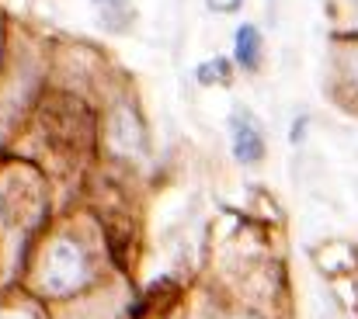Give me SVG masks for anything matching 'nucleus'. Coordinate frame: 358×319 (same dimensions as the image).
<instances>
[{
  "label": "nucleus",
  "mask_w": 358,
  "mask_h": 319,
  "mask_svg": "<svg viewBox=\"0 0 358 319\" xmlns=\"http://www.w3.org/2000/svg\"><path fill=\"white\" fill-rule=\"evenodd\" d=\"M209 7L213 10H237L240 0H209Z\"/></svg>",
  "instance_id": "obj_4"
},
{
  "label": "nucleus",
  "mask_w": 358,
  "mask_h": 319,
  "mask_svg": "<svg viewBox=\"0 0 358 319\" xmlns=\"http://www.w3.org/2000/svg\"><path fill=\"white\" fill-rule=\"evenodd\" d=\"M195 80L199 84H223L230 80V59H209L195 70Z\"/></svg>",
  "instance_id": "obj_3"
},
{
  "label": "nucleus",
  "mask_w": 358,
  "mask_h": 319,
  "mask_svg": "<svg viewBox=\"0 0 358 319\" xmlns=\"http://www.w3.org/2000/svg\"><path fill=\"white\" fill-rule=\"evenodd\" d=\"M237 63L243 70H254L261 63V31L254 24H243L237 31Z\"/></svg>",
  "instance_id": "obj_2"
},
{
  "label": "nucleus",
  "mask_w": 358,
  "mask_h": 319,
  "mask_svg": "<svg viewBox=\"0 0 358 319\" xmlns=\"http://www.w3.org/2000/svg\"><path fill=\"white\" fill-rule=\"evenodd\" d=\"M230 139H234V153L240 163H257L264 156V139L261 128L254 125V118H247L243 111H237L230 118Z\"/></svg>",
  "instance_id": "obj_1"
}]
</instances>
